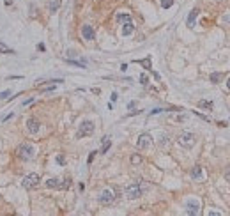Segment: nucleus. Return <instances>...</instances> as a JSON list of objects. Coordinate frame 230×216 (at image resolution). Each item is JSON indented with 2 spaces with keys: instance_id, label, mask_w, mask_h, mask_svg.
Segmentation results:
<instances>
[{
  "instance_id": "nucleus-33",
  "label": "nucleus",
  "mask_w": 230,
  "mask_h": 216,
  "mask_svg": "<svg viewBox=\"0 0 230 216\" xmlns=\"http://www.w3.org/2000/svg\"><path fill=\"white\" fill-rule=\"evenodd\" d=\"M225 177H227V179H228V181H230V168H228V170H227V174H225Z\"/></svg>"
},
{
  "instance_id": "nucleus-5",
  "label": "nucleus",
  "mask_w": 230,
  "mask_h": 216,
  "mask_svg": "<svg viewBox=\"0 0 230 216\" xmlns=\"http://www.w3.org/2000/svg\"><path fill=\"white\" fill-rule=\"evenodd\" d=\"M94 133V122L92 121H83V122L80 124V128H78V133L76 136L78 138H83V136H89V135Z\"/></svg>"
},
{
  "instance_id": "nucleus-32",
  "label": "nucleus",
  "mask_w": 230,
  "mask_h": 216,
  "mask_svg": "<svg viewBox=\"0 0 230 216\" xmlns=\"http://www.w3.org/2000/svg\"><path fill=\"white\" fill-rule=\"evenodd\" d=\"M117 98H119V96H117V92L112 94V101H117Z\"/></svg>"
},
{
  "instance_id": "nucleus-11",
  "label": "nucleus",
  "mask_w": 230,
  "mask_h": 216,
  "mask_svg": "<svg viewBox=\"0 0 230 216\" xmlns=\"http://www.w3.org/2000/svg\"><path fill=\"white\" fill-rule=\"evenodd\" d=\"M133 32H135V25H133V21L124 23V27H122V36H131Z\"/></svg>"
},
{
  "instance_id": "nucleus-22",
  "label": "nucleus",
  "mask_w": 230,
  "mask_h": 216,
  "mask_svg": "<svg viewBox=\"0 0 230 216\" xmlns=\"http://www.w3.org/2000/svg\"><path fill=\"white\" fill-rule=\"evenodd\" d=\"M138 64H142L145 69H151V59H144V60H136Z\"/></svg>"
},
{
  "instance_id": "nucleus-20",
  "label": "nucleus",
  "mask_w": 230,
  "mask_h": 216,
  "mask_svg": "<svg viewBox=\"0 0 230 216\" xmlns=\"http://www.w3.org/2000/svg\"><path fill=\"white\" fill-rule=\"evenodd\" d=\"M142 163V156L140 154H133L131 156V165H140Z\"/></svg>"
},
{
  "instance_id": "nucleus-15",
  "label": "nucleus",
  "mask_w": 230,
  "mask_h": 216,
  "mask_svg": "<svg viewBox=\"0 0 230 216\" xmlns=\"http://www.w3.org/2000/svg\"><path fill=\"white\" fill-rule=\"evenodd\" d=\"M191 177L193 179H197V181H200L202 179V166H193V170H191Z\"/></svg>"
},
{
  "instance_id": "nucleus-17",
  "label": "nucleus",
  "mask_w": 230,
  "mask_h": 216,
  "mask_svg": "<svg viewBox=\"0 0 230 216\" xmlns=\"http://www.w3.org/2000/svg\"><path fill=\"white\" fill-rule=\"evenodd\" d=\"M223 80V74L221 73H211V82L212 83H220Z\"/></svg>"
},
{
  "instance_id": "nucleus-18",
  "label": "nucleus",
  "mask_w": 230,
  "mask_h": 216,
  "mask_svg": "<svg viewBox=\"0 0 230 216\" xmlns=\"http://www.w3.org/2000/svg\"><path fill=\"white\" fill-rule=\"evenodd\" d=\"M198 108H207V110H211V108H212V101L200 99V101H198Z\"/></svg>"
},
{
  "instance_id": "nucleus-10",
  "label": "nucleus",
  "mask_w": 230,
  "mask_h": 216,
  "mask_svg": "<svg viewBox=\"0 0 230 216\" xmlns=\"http://www.w3.org/2000/svg\"><path fill=\"white\" fill-rule=\"evenodd\" d=\"M198 202H188V206H186V213L188 214H198Z\"/></svg>"
},
{
  "instance_id": "nucleus-16",
  "label": "nucleus",
  "mask_w": 230,
  "mask_h": 216,
  "mask_svg": "<svg viewBox=\"0 0 230 216\" xmlns=\"http://www.w3.org/2000/svg\"><path fill=\"white\" fill-rule=\"evenodd\" d=\"M110 145H112L110 136H105V138H103V149H101V153H103V154H106V151L110 149Z\"/></svg>"
},
{
  "instance_id": "nucleus-34",
  "label": "nucleus",
  "mask_w": 230,
  "mask_h": 216,
  "mask_svg": "<svg viewBox=\"0 0 230 216\" xmlns=\"http://www.w3.org/2000/svg\"><path fill=\"white\" fill-rule=\"evenodd\" d=\"M227 87H228V91H230V78H228V82H227Z\"/></svg>"
},
{
  "instance_id": "nucleus-7",
  "label": "nucleus",
  "mask_w": 230,
  "mask_h": 216,
  "mask_svg": "<svg viewBox=\"0 0 230 216\" xmlns=\"http://www.w3.org/2000/svg\"><path fill=\"white\" fill-rule=\"evenodd\" d=\"M97 200H99V204H103V206H110V204L115 200L113 190H103L101 195L97 197Z\"/></svg>"
},
{
  "instance_id": "nucleus-6",
  "label": "nucleus",
  "mask_w": 230,
  "mask_h": 216,
  "mask_svg": "<svg viewBox=\"0 0 230 216\" xmlns=\"http://www.w3.org/2000/svg\"><path fill=\"white\" fill-rule=\"evenodd\" d=\"M152 145V136L149 133H144L138 136V140H136V147L140 149V151H145V149H149Z\"/></svg>"
},
{
  "instance_id": "nucleus-25",
  "label": "nucleus",
  "mask_w": 230,
  "mask_h": 216,
  "mask_svg": "<svg viewBox=\"0 0 230 216\" xmlns=\"http://www.w3.org/2000/svg\"><path fill=\"white\" fill-rule=\"evenodd\" d=\"M9 96H11L9 91H4V92H0V99H7Z\"/></svg>"
},
{
  "instance_id": "nucleus-29",
  "label": "nucleus",
  "mask_w": 230,
  "mask_h": 216,
  "mask_svg": "<svg viewBox=\"0 0 230 216\" xmlns=\"http://www.w3.org/2000/svg\"><path fill=\"white\" fill-rule=\"evenodd\" d=\"M167 142H168V140H167V136H161V140H159V144H161V145H167Z\"/></svg>"
},
{
  "instance_id": "nucleus-12",
  "label": "nucleus",
  "mask_w": 230,
  "mask_h": 216,
  "mask_svg": "<svg viewBox=\"0 0 230 216\" xmlns=\"http://www.w3.org/2000/svg\"><path fill=\"white\" fill-rule=\"evenodd\" d=\"M197 16H198V9H193L191 12H189V16H188V27H189V29H193V27H195V20H197Z\"/></svg>"
},
{
  "instance_id": "nucleus-4",
  "label": "nucleus",
  "mask_w": 230,
  "mask_h": 216,
  "mask_svg": "<svg viewBox=\"0 0 230 216\" xmlns=\"http://www.w3.org/2000/svg\"><path fill=\"white\" fill-rule=\"evenodd\" d=\"M177 142H179V145H182V147H186V149H191V147L195 145V135L189 133V131H184V133L179 135Z\"/></svg>"
},
{
  "instance_id": "nucleus-21",
  "label": "nucleus",
  "mask_w": 230,
  "mask_h": 216,
  "mask_svg": "<svg viewBox=\"0 0 230 216\" xmlns=\"http://www.w3.org/2000/svg\"><path fill=\"white\" fill-rule=\"evenodd\" d=\"M69 186H71V179H64L60 183V186H59V190H67Z\"/></svg>"
},
{
  "instance_id": "nucleus-26",
  "label": "nucleus",
  "mask_w": 230,
  "mask_h": 216,
  "mask_svg": "<svg viewBox=\"0 0 230 216\" xmlns=\"http://www.w3.org/2000/svg\"><path fill=\"white\" fill-rule=\"evenodd\" d=\"M140 83H142V85H147V83H149V80H147L145 74H142V76H140Z\"/></svg>"
},
{
  "instance_id": "nucleus-3",
  "label": "nucleus",
  "mask_w": 230,
  "mask_h": 216,
  "mask_svg": "<svg viewBox=\"0 0 230 216\" xmlns=\"http://www.w3.org/2000/svg\"><path fill=\"white\" fill-rule=\"evenodd\" d=\"M39 181H41V177L37 174H29V175H25V177L21 179V186H23L25 190H34L36 186L39 184Z\"/></svg>"
},
{
  "instance_id": "nucleus-24",
  "label": "nucleus",
  "mask_w": 230,
  "mask_h": 216,
  "mask_svg": "<svg viewBox=\"0 0 230 216\" xmlns=\"http://www.w3.org/2000/svg\"><path fill=\"white\" fill-rule=\"evenodd\" d=\"M161 5H163V9H168L174 5V0H161Z\"/></svg>"
},
{
  "instance_id": "nucleus-1",
  "label": "nucleus",
  "mask_w": 230,
  "mask_h": 216,
  "mask_svg": "<svg viewBox=\"0 0 230 216\" xmlns=\"http://www.w3.org/2000/svg\"><path fill=\"white\" fill-rule=\"evenodd\" d=\"M16 154L21 161H32L36 158V147L30 144H21L18 149H16Z\"/></svg>"
},
{
  "instance_id": "nucleus-28",
  "label": "nucleus",
  "mask_w": 230,
  "mask_h": 216,
  "mask_svg": "<svg viewBox=\"0 0 230 216\" xmlns=\"http://www.w3.org/2000/svg\"><path fill=\"white\" fill-rule=\"evenodd\" d=\"M94 158H96V151H92V153H90V156H89V165L94 161Z\"/></svg>"
},
{
  "instance_id": "nucleus-30",
  "label": "nucleus",
  "mask_w": 230,
  "mask_h": 216,
  "mask_svg": "<svg viewBox=\"0 0 230 216\" xmlns=\"http://www.w3.org/2000/svg\"><path fill=\"white\" fill-rule=\"evenodd\" d=\"M159 112H163V110H161V108H156V110H152V112H151V115H156V113H159Z\"/></svg>"
},
{
  "instance_id": "nucleus-14",
  "label": "nucleus",
  "mask_w": 230,
  "mask_h": 216,
  "mask_svg": "<svg viewBox=\"0 0 230 216\" xmlns=\"http://www.w3.org/2000/svg\"><path fill=\"white\" fill-rule=\"evenodd\" d=\"M60 7V0H48V11L50 12H57Z\"/></svg>"
},
{
  "instance_id": "nucleus-13",
  "label": "nucleus",
  "mask_w": 230,
  "mask_h": 216,
  "mask_svg": "<svg viewBox=\"0 0 230 216\" xmlns=\"http://www.w3.org/2000/svg\"><path fill=\"white\" fill-rule=\"evenodd\" d=\"M59 186H60V179H57V177H52V179H48V181H46V188L59 190Z\"/></svg>"
},
{
  "instance_id": "nucleus-9",
  "label": "nucleus",
  "mask_w": 230,
  "mask_h": 216,
  "mask_svg": "<svg viewBox=\"0 0 230 216\" xmlns=\"http://www.w3.org/2000/svg\"><path fill=\"white\" fill-rule=\"evenodd\" d=\"M82 36H83V39H87V41H92L96 37V32L90 25H83L82 27Z\"/></svg>"
},
{
  "instance_id": "nucleus-31",
  "label": "nucleus",
  "mask_w": 230,
  "mask_h": 216,
  "mask_svg": "<svg viewBox=\"0 0 230 216\" xmlns=\"http://www.w3.org/2000/svg\"><path fill=\"white\" fill-rule=\"evenodd\" d=\"M135 106H136V103H135V101H131V103L127 105V108H135Z\"/></svg>"
},
{
  "instance_id": "nucleus-8",
  "label": "nucleus",
  "mask_w": 230,
  "mask_h": 216,
  "mask_svg": "<svg viewBox=\"0 0 230 216\" xmlns=\"http://www.w3.org/2000/svg\"><path fill=\"white\" fill-rule=\"evenodd\" d=\"M39 128H41V122H39L37 119H34V117H30V119L27 121V129H29V133L36 135L37 131H39Z\"/></svg>"
},
{
  "instance_id": "nucleus-2",
  "label": "nucleus",
  "mask_w": 230,
  "mask_h": 216,
  "mask_svg": "<svg viewBox=\"0 0 230 216\" xmlns=\"http://www.w3.org/2000/svg\"><path fill=\"white\" fill-rule=\"evenodd\" d=\"M126 197L129 198V200H135V198H140V197L144 195V188L140 186V183H133V184L126 186Z\"/></svg>"
},
{
  "instance_id": "nucleus-19",
  "label": "nucleus",
  "mask_w": 230,
  "mask_h": 216,
  "mask_svg": "<svg viewBox=\"0 0 230 216\" xmlns=\"http://www.w3.org/2000/svg\"><path fill=\"white\" fill-rule=\"evenodd\" d=\"M117 21L127 23V21H131V16H129V14H117Z\"/></svg>"
},
{
  "instance_id": "nucleus-27",
  "label": "nucleus",
  "mask_w": 230,
  "mask_h": 216,
  "mask_svg": "<svg viewBox=\"0 0 230 216\" xmlns=\"http://www.w3.org/2000/svg\"><path fill=\"white\" fill-rule=\"evenodd\" d=\"M57 163H59V165H64V163H66V159H64V156H62V154L57 156Z\"/></svg>"
},
{
  "instance_id": "nucleus-23",
  "label": "nucleus",
  "mask_w": 230,
  "mask_h": 216,
  "mask_svg": "<svg viewBox=\"0 0 230 216\" xmlns=\"http://www.w3.org/2000/svg\"><path fill=\"white\" fill-rule=\"evenodd\" d=\"M0 53H14V52H12L11 48H7L4 43H0Z\"/></svg>"
}]
</instances>
